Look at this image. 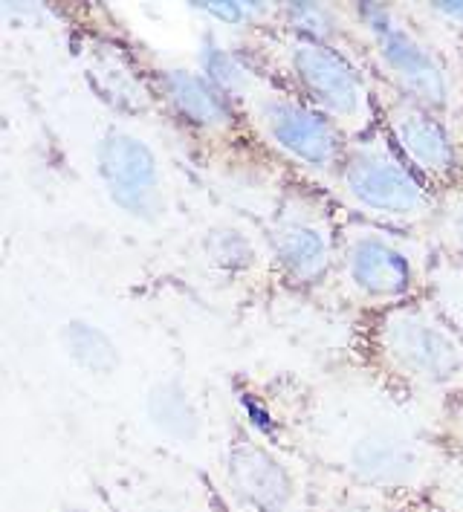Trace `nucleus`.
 <instances>
[{
    "label": "nucleus",
    "mask_w": 463,
    "mask_h": 512,
    "mask_svg": "<svg viewBox=\"0 0 463 512\" xmlns=\"http://www.w3.org/2000/svg\"><path fill=\"white\" fill-rule=\"evenodd\" d=\"M299 429L325 472L400 498H423L446 460L435 426L374 377L325 382L310 394Z\"/></svg>",
    "instance_id": "nucleus-1"
},
{
    "label": "nucleus",
    "mask_w": 463,
    "mask_h": 512,
    "mask_svg": "<svg viewBox=\"0 0 463 512\" xmlns=\"http://www.w3.org/2000/svg\"><path fill=\"white\" fill-rule=\"evenodd\" d=\"M206 73L235 102L258 148H264L304 183L330 191L348 148V136L241 53L223 55Z\"/></svg>",
    "instance_id": "nucleus-2"
},
{
    "label": "nucleus",
    "mask_w": 463,
    "mask_h": 512,
    "mask_svg": "<svg viewBox=\"0 0 463 512\" xmlns=\"http://www.w3.org/2000/svg\"><path fill=\"white\" fill-rule=\"evenodd\" d=\"M362 353L371 377L403 400L440 405L463 391V339L426 298L365 316Z\"/></svg>",
    "instance_id": "nucleus-3"
},
{
    "label": "nucleus",
    "mask_w": 463,
    "mask_h": 512,
    "mask_svg": "<svg viewBox=\"0 0 463 512\" xmlns=\"http://www.w3.org/2000/svg\"><path fill=\"white\" fill-rule=\"evenodd\" d=\"M238 53L290 87L348 139L380 125L377 81L351 53L278 27L255 29Z\"/></svg>",
    "instance_id": "nucleus-4"
},
{
    "label": "nucleus",
    "mask_w": 463,
    "mask_h": 512,
    "mask_svg": "<svg viewBox=\"0 0 463 512\" xmlns=\"http://www.w3.org/2000/svg\"><path fill=\"white\" fill-rule=\"evenodd\" d=\"M362 67L409 102L458 122L463 110V81L458 67L435 41L414 24L406 6L354 3L348 6Z\"/></svg>",
    "instance_id": "nucleus-5"
},
{
    "label": "nucleus",
    "mask_w": 463,
    "mask_h": 512,
    "mask_svg": "<svg viewBox=\"0 0 463 512\" xmlns=\"http://www.w3.org/2000/svg\"><path fill=\"white\" fill-rule=\"evenodd\" d=\"M327 194L345 215L414 235H423L437 212V194L403 160L382 125L348 139Z\"/></svg>",
    "instance_id": "nucleus-6"
},
{
    "label": "nucleus",
    "mask_w": 463,
    "mask_h": 512,
    "mask_svg": "<svg viewBox=\"0 0 463 512\" xmlns=\"http://www.w3.org/2000/svg\"><path fill=\"white\" fill-rule=\"evenodd\" d=\"M435 249L423 235L397 232L342 212L333 287L365 316L426 293Z\"/></svg>",
    "instance_id": "nucleus-7"
},
{
    "label": "nucleus",
    "mask_w": 463,
    "mask_h": 512,
    "mask_svg": "<svg viewBox=\"0 0 463 512\" xmlns=\"http://www.w3.org/2000/svg\"><path fill=\"white\" fill-rule=\"evenodd\" d=\"M342 209L325 189L293 177L278 191L261 241L281 284L313 293L333 281Z\"/></svg>",
    "instance_id": "nucleus-8"
},
{
    "label": "nucleus",
    "mask_w": 463,
    "mask_h": 512,
    "mask_svg": "<svg viewBox=\"0 0 463 512\" xmlns=\"http://www.w3.org/2000/svg\"><path fill=\"white\" fill-rule=\"evenodd\" d=\"M148 79L168 116L209 154H235L244 145H255L235 102L206 70L163 64Z\"/></svg>",
    "instance_id": "nucleus-9"
},
{
    "label": "nucleus",
    "mask_w": 463,
    "mask_h": 512,
    "mask_svg": "<svg viewBox=\"0 0 463 512\" xmlns=\"http://www.w3.org/2000/svg\"><path fill=\"white\" fill-rule=\"evenodd\" d=\"M380 125L429 189H452L463 180V145L452 119L377 87Z\"/></svg>",
    "instance_id": "nucleus-10"
},
{
    "label": "nucleus",
    "mask_w": 463,
    "mask_h": 512,
    "mask_svg": "<svg viewBox=\"0 0 463 512\" xmlns=\"http://www.w3.org/2000/svg\"><path fill=\"white\" fill-rule=\"evenodd\" d=\"M223 481L241 512H310L299 466L246 429L226 443Z\"/></svg>",
    "instance_id": "nucleus-11"
},
{
    "label": "nucleus",
    "mask_w": 463,
    "mask_h": 512,
    "mask_svg": "<svg viewBox=\"0 0 463 512\" xmlns=\"http://www.w3.org/2000/svg\"><path fill=\"white\" fill-rule=\"evenodd\" d=\"M96 171L110 203L142 223H154L168 209L165 171L154 148L128 128L110 125L96 145Z\"/></svg>",
    "instance_id": "nucleus-12"
},
{
    "label": "nucleus",
    "mask_w": 463,
    "mask_h": 512,
    "mask_svg": "<svg viewBox=\"0 0 463 512\" xmlns=\"http://www.w3.org/2000/svg\"><path fill=\"white\" fill-rule=\"evenodd\" d=\"M145 408L151 426L177 446H197L206 434V417L200 411V403L180 377L154 382Z\"/></svg>",
    "instance_id": "nucleus-13"
},
{
    "label": "nucleus",
    "mask_w": 463,
    "mask_h": 512,
    "mask_svg": "<svg viewBox=\"0 0 463 512\" xmlns=\"http://www.w3.org/2000/svg\"><path fill=\"white\" fill-rule=\"evenodd\" d=\"M273 27L296 32L304 38L322 41L330 47H339L345 53H356V32L348 6H333V3H284L275 6Z\"/></svg>",
    "instance_id": "nucleus-14"
},
{
    "label": "nucleus",
    "mask_w": 463,
    "mask_h": 512,
    "mask_svg": "<svg viewBox=\"0 0 463 512\" xmlns=\"http://www.w3.org/2000/svg\"><path fill=\"white\" fill-rule=\"evenodd\" d=\"M330 475V472H325ZM411 501L391 492H380L371 486H359L339 475H330L325 489L310 492V512H409Z\"/></svg>",
    "instance_id": "nucleus-15"
},
{
    "label": "nucleus",
    "mask_w": 463,
    "mask_h": 512,
    "mask_svg": "<svg viewBox=\"0 0 463 512\" xmlns=\"http://www.w3.org/2000/svg\"><path fill=\"white\" fill-rule=\"evenodd\" d=\"M58 342L76 368L93 377H110L119 368V351L108 333L87 319H70L58 327Z\"/></svg>",
    "instance_id": "nucleus-16"
},
{
    "label": "nucleus",
    "mask_w": 463,
    "mask_h": 512,
    "mask_svg": "<svg viewBox=\"0 0 463 512\" xmlns=\"http://www.w3.org/2000/svg\"><path fill=\"white\" fill-rule=\"evenodd\" d=\"M423 238L435 249V255L463 267V180L437 194V212Z\"/></svg>",
    "instance_id": "nucleus-17"
},
{
    "label": "nucleus",
    "mask_w": 463,
    "mask_h": 512,
    "mask_svg": "<svg viewBox=\"0 0 463 512\" xmlns=\"http://www.w3.org/2000/svg\"><path fill=\"white\" fill-rule=\"evenodd\" d=\"M426 298L452 322L463 339V267L435 255L426 275Z\"/></svg>",
    "instance_id": "nucleus-18"
},
{
    "label": "nucleus",
    "mask_w": 463,
    "mask_h": 512,
    "mask_svg": "<svg viewBox=\"0 0 463 512\" xmlns=\"http://www.w3.org/2000/svg\"><path fill=\"white\" fill-rule=\"evenodd\" d=\"M423 501L437 512H463V460L446 458L440 463Z\"/></svg>",
    "instance_id": "nucleus-19"
},
{
    "label": "nucleus",
    "mask_w": 463,
    "mask_h": 512,
    "mask_svg": "<svg viewBox=\"0 0 463 512\" xmlns=\"http://www.w3.org/2000/svg\"><path fill=\"white\" fill-rule=\"evenodd\" d=\"M209 255L212 261L220 264L226 272L249 270L252 267V258H255V249L252 243L246 241L238 229H215L209 235Z\"/></svg>",
    "instance_id": "nucleus-20"
},
{
    "label": "nucleus",
    "mask_w": 463,
    "mask_h": 512,
    "mask_svg": "<svg viewBox=\"0 0 463 512\" xmlns=\"http://www.w3.org/2000/svg\"><path fill=\"white\" fill-rule=\"evenodd\" d=\"M435 434L440 449L446 452V458L463 460V391L458 397H452V400L440 405L435 420Z\"/></svg>",
    "instance_id": "nucleus-21"
},
{
    "label": "nucleus",
    "mask_w": 463,
    "mask_h": 512,
    "mask_svg": "<svg viewBox=\"0 0 463 512\" xmlns=\"http://www.w3.org/2000/svg\"><path fill=\"white\" fill-rule=\"evenodd\" d=\"M139 512H197L191 507L186 498H177V495H157L151 501H145Z\"/></svg>",
    "instance_id": "nucleus-22"
},
{
    "label": "nucleus",
    "mask_w": 463,
    "mask_h": 512,
    "mask_svg": "<svg viewBox=\"0 0 463 512\" xmlns=\"http://www.w3.org/2000/svg\"><path fill=\"white\" fill-rule=\"evenodd\" d=\"M455 67H458V76H461L463 81V44L458 47V53H455Z\"/></svg>",
    "instance_id": "nucleus-23"
},
{
    "label": "nucleus",
    "mask_w": 463,
    "mask_h": 512,
    "mask_svg": "<svg viewBox=\"0 0 463 512\" xmlns=\"http://www.w3.org/2000/svg\"><path fill=\"white\" fill-rule=\"evenodd\" d=\"M58 512H90L87 507H82V504H67V507H61Z\"/></svg>",
    "instance_id": "nucleus-24"
},
{
    "label": "nucleus",
    "mask_w": 463,
    "mask_h": 512,
    "mask_svg": "<svg viewBox=\"0 0 463 512\" xmlns=\"http://www.w3.org/2000/svg\"><path fill=\"white\" fill-rule=\"evenodd\" d=\"M455 128H458V136H461V145H463V110H461V116H458V122H455Z\"/></svg>",
    "instance_id": "nucleus-25"
}]
</instances>
